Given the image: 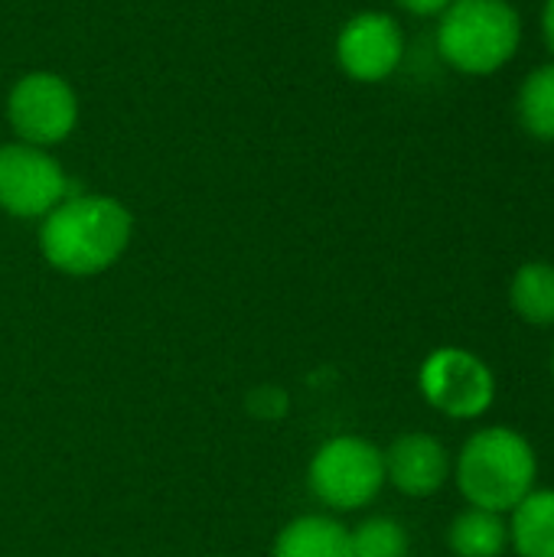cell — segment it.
<instances>
[{"mask_svg":"<svg viewBox=\"0 0 554 557\" xmlns=\"http://www.w3.org/2000/svg\"><path fill=\"white\" fill-rule=\"evenodd\" d=\"M134 235L124 202L98 193H69L39 225V251L49 268L69 277H95L118 264Z\"/></svg>","mask_w":554,"mask_h":557,"instance_id":"6da1fadb","label":"cell"},{"mask_svg":"<svg viewBox=\"0 0 554 557\" xmlns=\"http://www.w3.org/2000/svg\"><path fill=\"white\" fill-rule=\"evenodd\" d=\"M535 450L513 428L477 431L457 460V486L473 509L513 512L535 486Z\"/></svg>","mask_w":554,"mask_h":557,"instance_id":"7a4b0ae2","label":"cell"},{"mask_svg":"<svg viewBox=\"0 0 554 557\" xmlns=\"http://www.w3.org/2000/svg\"><path fill=\"white\" fill-rule=\"evenodd\" d=\"M522 42V20L509 0H454L438 23V52L464 75L500 72Z\"/></svg>","mask_w":554,"mask_h":557,"instance_id":"3957f363","label":"cell"},{"mask_svg":"<svg viewBox=\"0 0 554 557\" xmlns=\"http://www.w3.org/2000/svg\"><path fill=\"white\" fill-rule=\"evenodd\" d=\"M307 480L323 506L353 512L379 496L385 483V457L366 437H333L313 454Z\"/></svg>","mask_w":554,"mask_h":557,"instance_id":"277c9868","label":"cell"},{"mask_svg":"<svg viewBox=\"0 0 554 557\" xmlns=\"http://www.w3.org/2000/svg\"><path fill=\"white\" fill-rule=\"evenodd\" d=\"M7 121L20 144L49 150L78 124L75 88L56 72H26L7 95Z\"/></svg>","mask_w":554,"mask_h":557,"instance_id":"5b68a950","label":"cell"},{"mask_svg":"<svg viewBox=\"0 0 554 557\" xmlns=\"http://www.w3.org/2000/svg\"><path fill=\"white\" fill-rule=\"evenodd\" d=\"M69 196V176L62 163L29 144L0 147V209L16 219H42Z\"/></svg>","mask_w":554,"mask_h":557,"instance_id":"8992f818","label":"cell"},{"mask_svg":"<svg viewBox=\"0 0 554 557\" xmlns=\"http://www.w3.org/2000/svg\"><path fill=\"white\" fill-rule=\"evenodd\" d=\"M418 382L431 408L460 421L480 418L493 405V395H496L490 366L457 346H444L431 352L421 366Z\"/></svg>","mask_w":554,"mask_h":557,"instance_id":"52a82bcc","label":"cell"},{"mask_svg":"<svg viewBox=\"0 0 554 557\" xmlns=\"http://www.w3.org/2000/svg\"><path fill=\"white\" fill-rule=\"evenodd\" d=\"M405 55V33L395 16L362 10L349 16L336 36V62L353 82H385Z\"/></svg>","mask_w":554,"mask_h":557,"instance_id":"ba28073f","label":"cell"},{"mask_svg":"<svg viewBox=\"0 0 554 557\" xmlns=\"http://www.w3.org/2000/svg\"><path fill=\"white\" fill-rule=\"evenodd\" d=\"M385 480L405 496H431L451 473L447 450L431 434H405L385 454Z\"/></svg>","mask_w":554,"mask_h":557,"instance_id":"9c48e42d","label":"cell"},{"mask_svg":"<svg viewBox=\"0 0 554 557\" xmlns=\"http://www.w3.org/2000/svg\"><path fill=\"white\" fill-rule=\"evenodd\" d=\"M271 557H353L349 529L330 516H300L281 529Z\"/></svg>","mask_w":554,"mask_h":557,"instance_id":"30bf717a","label":"cell"},{"mask_svg":"<svg viewBox=\"0 0 554 557\" xmlns=\"http://www.w3.org/2000/svg\"><path fill=\"white\" fill-rule=\"evenodd\" d=\"M509 539L519 557H554V490H532L513 509Z\"/></svg>","mask_w":554,"mask_h":557,"instance_id":"8fae6325","label":"cell"},{"mask_svg":"<svg viewBox=\"0 0 554 557\" xmlns=\"http://www.w3.org/2000/svg\"><path fill=\"white\" fill-rule=\"evenodd\" d=\"M447 542L457 557H500L509 545V529L500 519V512L470 506L451 522Z\"/></svg>","mask_w":554,"mask_h":557,"instance_id":"7c38bea8","label":"cell"},{"mask_svg":"<svg viewBox=\"0 0 554 557\" xmlns=\"http://www.w3.org/2000/svg\"><path fill=\"white\" fill-rule=\"evenodd\" d=\"M513 310L532 323V326H552L554 323V264L529 261L516 271L509 287Z\"/></svg>","mask_w":554,"mask_h":557,"instance_id":"4fadbf2b","label":"cell"},{"mask_svg":"<svg viewBox=\"0 0 554 557\" xmlns=\"http://www.w3.org/2000/svg\"><path fill=\"white\" fill-rule=\"evenodd\" d=\"M519 121L532 137L554 140V62L539 65L522 82V88H519Z\"/></svg>","mask_w":554,"mask_h":557,"instance_id":"5bb4252c","label":"cell"},{"mask_svg":"<svg viewBox=\"0 0 554 557\" xmlns=\"http://www.w3.org/2000/svg\"><path fill=\"white\" fill-rule=\"evenodd\" d=\"M353 557H405L408 555V535L395 519L376 516L366 519L356 532H349Z\"/></svg>","mask_w":554,"mask_h":557,"instance_id":"9a60e30c","label":"cell"},{"mask_svg":"<svg viewBox=\"0 0 554 557\" xmlns=\"http://www.w3.org/2000/svg\"><path fill=\"white\" fill-rule=\"evenodd\" d=\"M395 3L411 16H441L451 7V0H395Z\"/></svg>","mask_w":554,"mask_h":557,"instance_id":"2e32d148","label":"cell"},{"mask_svg":"<svg viewBox=\"0 0 554 557\" xmlns=\"http://www.w3.org/2000/svg\"><path fill=\"white\" fill-rule=\"evenodd\" d=\"M542 33H545V46L554 55V0H545V7H542Z\"/></svg>","mask_w":554,"mask_h":557,"instance_id":"e0dca14e","label":"cell"},{"mask_svg":"<svg viewBox=\"0 0 554 557\" xmlns=\"http://www.w3.org/2000/svg\"><path fill=\"white\" fill-rule=\"evenodd\" d=\"M552 379H554V352H552Z\"/></svg>","mask_w":554,"mask_h":557,"instance_id":"ac0fdd59","label":"cell"}]
</instances>
